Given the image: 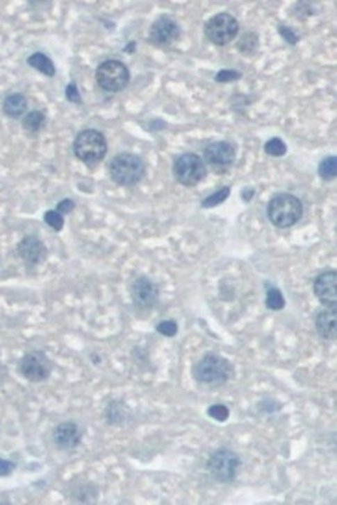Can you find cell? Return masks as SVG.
I'll list each match as a JSON object with an SVG mask.
<instances>
[{"label":"cell","mask_w":337,"mask_h":505,"mask_svg":"<svg viewBox=\"0 0 337 505\" xmlns=\"http://www.w3.org/2000/svg\"><path fill=\"white\" fill-rule=\"evenodd\" d=\"M302 212L304 206L299 197L287 194V192L273 196L267 206L270 223L275 228H280V230H287V228H292L293 224L299 223L302 218Z\"/></svg>","instance_id":"cell-1"},{"label":"cell","mask_w":337,"mask_h":505,"mask_svg":"<svg viewBox=\"0 0 337 505\" xmlns=\"http://www.w3.org/2000/svg\"><path fill=\"white\" fill-rule=\"evenodd\" d=\"M192 376L199 384L220 386L233 377V366L229 364L228 359L221 357L220 354L209 352L202 356L194 366Z\"/></svg>","instance_id":"cell-2"},{"label":"cell","mask_w":337,"mask_h":505,"mask_svg":"<svg viewBox=\"0 0 337 505\" xmlns=\"http://www.w3.org/2000/svg\"><path fill=\"white\" fill-rule=\"evenodd\" d=\"M73 150L78 160L93 169L105 159L108 144H106L105 135L98 130H83L74 138Z\"/></svg>","instance_id":"cell-3"},{"label":"cell","mask_w":337,"mask_h":505,"mask_svg":"<svg viewBox=\"0 0 337 505\" xmlns=\"http://www.w3.org/2000/svg\"><path fill=\"white\" fill-rule=\"evenodd\" d=\"M108 172L115 184L130 187L140 182L142 177L145 176V164L135 153L122 152L110 162Z\"/></svg>","instance_id":"cell-4"},{"label":"cell","mask_w":337,"mask_h":505,"mask_svg":"<svg viewBox=\"0 0 337 505\" xmlns=\"http://www.w3.org/2000/svg\"><path fill=\"white\" fill-rule=\"evenodd\" d=\"M97 83L101 89L118 93L125 89L130 83V71L122 61L108 59L103 61L97 69Z\"/></svg>","instance_id":"cell-5"},{"label":"cell","mask_w":337,"mask_h":505,"mask_svg":"<svg viewBox=\"0 0 337 505\" xmlns=\"http://www.w3.org/2000/svg\"><path fill=\"white\" fill-rule=\"evenodd\" d=\"M174 177L186 187H194L206 177V164L196 153H182L174 160Z\"/></svg>","instance_id":"cell-6"},{"label":"cell","mask_w":337,"mask_h":505,"mask_svg":"<svg viewBox=\"0 0 337 505\" xmlns=\"http://www.w3.org/2000/svg\"><path fill=\"white\" fill-rule=\"evenodd\" d=\"M240 31V24L231 14H216L206 22L204 34L214 46H226L233 41Z\"/></svg>","instance_id":"cell-7"},{"label":"cell","mask_w":337,"mask_h":505,"mask_svg":"<svg viewBox=\"0 0 337 505\" xmlns=\"http://www.w3.org/2000/svg\"><path fill=\"white\" fill-rule=\"evenodd\" d=\"M240 468V456L228 448H220L209 456L208 470L216 482L229 483L235 480Z\"/></svg>","instance_id":"cell-8"},{"label":"cell","mask_w":337,"mask_h":505,"mask_svg":"<svg viewBox=\"0 0 337 505\" xmlns=\"http://www.w3.org/2000/svg\"><path fill=\"white\" fill-rule=\"evenodd\" d=\"M53 370V364H51L49 357L46 356L41 350H31L26 356L22 357L21 364H19V373L22 377H26L31 382H42L51 376Z\"/></svg>","instance_id":"cell-9"},{"label":"cell","mask_w":337,"mask_h":505,"mask_svg":"<svg viewBox=\"0 0 337 505\" xmlns=\"http://www.w3.org/2000/svg\"><path fill=\"white\" fill-rule=\"evenodd\" d=\"M236 159V147L229 142H214L204 148L202 160L208 162L209 165L220 173H224L233 165Z\"/></svg>","instance_id":"cell-10"},{"label":"cell","mask_w":337,"mask_h":505,"mask_svg":"<svg viewBox=\"0 0 337 505\" xmlns=\"http://www.w3.org/2000/svg\"><path fill=\"white\" fill-rule=\"evenodd\" d=\"M181 35V27L170 17H161L150 26L149 41L157 47L170 46L176 42Z\"/></svg>","instance_id":"cell-11"},{"label":"cell","mask_w":337,"mask_h":505,"mask_svg":"<svg viewBox=\"0 0 337 505\" xmlns=\"http://www.w3.org/2000/svg\"><path fill=\"white\" fill-rule=\"evenodd\" d=\"M158 288L147 276H138L132 283V300L138 309L150 310L157 303Z\"/></svg>","instance_id":"cell-12"},{"label":"cell","mask_w":337,"mask_h":505,"mask_svg":"<svg viewBox=\"0 0 337 505\" xmlns=\"http://www.w3.org/2000/svg\"><path fill=\"white\" fill-rule=\"evenodd\" d=\"M336 280L337 275L336 271H324L315 278L314 282V293L317 300L322 303L324 307H332L337 305V290H336Z\"/></svg>","instance_id":"cell-13"},{"label":"cell","mask_w":337,"mask_h":505,"mask_svg":"<svg viewBox=\"0 0 337 505\" xmlns=\"http://www.w3.org/2000/svg\"><path fill=\"white\" fill-rule=\"evenodd\" d=\"M19 256L24 259V263L29 266H35V264L42 263L47 256L46 244L35 236H26L17 246Z\"/></svg>","instance_id":"cell-14"},{"label":"cell","mask_w":337,"mask_h":505,"mask_svg":"<svg viewBox=\"0 0 337 505\" xmlns=\"http://www.w3.org/2000/svg\"><path fill=\"white\" fill-rule=\"evenodd\" d=\"M53 440L58 448L61 450H73L81 443V429L73 421H65L54 428Z\"/></svg>","instance_id":"cell-15"},{"label":"cell","mask_w":337,"mask_h":505,"mask_svg":"<svg viewBox=\"0 0 337 505\" xmlns=\"http://www.w3.org/2000/svg\"><path fill=\"white\" fill-rule=\"evenodd\" d=\"M315 329L317 332L326 341H334L337 337V311L336 307L332 309H324L317 314L315 317Z\"/></svg>","instance_id":"cell-16"},{"label":"cell","mask_w":337,"mask_h":505,"mask_svg":"<svg viewBox=\"0 0 337 505\" xmlns=\"http://www.w3.org/2000/svg\"><path fill=\"white\" fill-rule=\"evenodd\" d=\"M2 110L7 117L21 118L24 113L27 112V98L21 93L9 94V96L3 100Z\"/></svg>","instance_id":"cell-17"},{"label":"cell","mask_w":337,"mask_h":505,"mask_svg":"<svg viewBox=\"0 0 337 505\" xmlns=\"http://www.w3.org/2000/svg\"><path fill=\"white\" fill-rule=\"evenodd\" d=\"M47 123V118L44 115V112H29L26 117L22 118V128L29 133H39L46 128Z\"/></svg>","instance_id":"cell-18"},{"label":"cell","mask_w":337,"mask_h":505,"mask_svg":"<svg viewBox=\"0 0 337 505\" xmlns=\"http://www.w3.org/2000/svg\"><path fill=\"white\" fill-rule=\"evenodd\" d=\"M27 62H29V65L33 66L34 69L41 71L42 74H46V76L53 78L54 74H56V68H54V62L51 61V59L47 58L46 54H42V53H34L33 56H31L29 59H27Z\"/></svg>","instance_id":"cell-19"},{"label":"cell","mask_w":337,"mask_h":505,"mask_svg":"<svg viewBox=\"0 0 337 505\" xmlns=\"http://www.w3.org/2000/svg\"><path fill=\"white\" fill-rule=\"evenodd\" d=\"M319 176L324 180H332L337 176V159L336 157H326L319 165Z\"/></svg>","instance_id":"cell-20"},{"label":"cell","mask_w":337,"mask_h":505,"mask_svg":"<svg viewBox=\"0 0 337 505\" xmlns=\"http://www.w3.org/2000/svg\"><path fill=\"white\" fill-rule=\"evenodd\" d=\"M238 49H240V53L253 54L256 49H258V35L253 33H247L243 35V39L238 42Z\"/></svg>","instance_id":"cell-21"},{"label":"cell","mask_w":337,"mask_h":505,"mask_svg":"<svg viewBox=\"0 0 337 505\" xmlns=\"http://www.w3.org/2000/svg\"><path fill=\"white\" fill-rule=\"evenodd\" d=\"M229 194H231V189L229 187H223L221 191L214 192V194H211L209 197H206L204 200H202L201 206L202 207H214V206H220V204H223L226 199H228Z\"/></svg>","instance_id":"cell-22"},{"label":"cell","mask_w":337,"mask_h":505,"mask_svg":"<svg viewBox=\"0 0 337 505\" xmlns=\"http://www.w3.org/2000/svg\"><path fill=\"white\" fill-rule=\"evenodd\" d=\"M267 307L270 310H281L285 307V298L283 295L280 293L279 288H268Z\"/></svg>","instance_id":"cell-23"},{"label":"cell","mask_w":337,"mask_h":505,"mask_svg":"<svg viewBox=\"0 0 337 505\" xmlns=\"http://www.w3.org/2000/svg\"><path fill=\"white\" fill-rule=\"evenodd\" d=\"M265 152L272 157H281L287 153V145H285V142L280 140V138H272V140H268L267 145H265Z\"/></svg>","instance_id":"cell-24"},{"label":"cell","mask_w":337,"mask_h":505,"mask_svg":"<svg viewBox=\"0 0 337 505\" xmlns=\"http://www.w3.org/2000/svg\"><path fill=\"white\" fill-rule=\"evenodd\" d=\"M44 221L47 226L53 228L54 231H61L63 226H65V218H63L61 212L58 211H47L44 216Z\"/></svg>","instance_id":"cell-25"},{"label":"cell","mask_w":337,"mask_h":505,"mask_svg":"<svg viewBox=\"0 0 337 505\" xmlns=\"http://www.w3.org/2000/svg\"><path fill=\"white\" fill-rule=\"evenodd\" d=\"M208 414L216 421H226L229 418V409L223 404H213L209 406Z\"/></svg>","instance_id":"cell-26"},{"label":"cell","mask_w":337,"mask_h":505,"mask_svg":"<svg viewBox=\"0 0 337 505\" xmlns=\"http://www.w3.org/2000/svg\"><path fill=\"white\" fill-rule=\"evenodd\" d=\"M177 329H179V327H177V323L174 320H165L157 325V332L165 335V337H174V335L177 334Z\"/></svg>","instance_id":"cell-27"},{"label":"cell","mask_w":337,"mask_h":505,"mask_svg":"<svg viewBox=\"0 0 337 505\" xmlns=\"http://www.w3.org/2000/svg\"><path fill=\"white\" fill-rule=\"evenodd\" d=\"M241 78L240 71H228L223 69L216 74V81L217 83H229V81H236Z\"/></svg>","instance_id":"cell-28"},{"label":"cell","mask_w":337,"mask_h":505,"mask_svg":"<svg viewBox=\"0 0 337 505\" xmlns=\"http://www.w3.org/2000/svg\"><path fill=\"white\" fill-rule=\"evenodd\" d=\"M66 98L69 101H73V103H81V98H79L78 88L74 83H71V85L66 88Z\"/></svg>","instance_id":"cell-29"},{"label":"cell","mask_w":337,"mask_h":505,"mask_svg":"<svg viewBox=\"0 0 337 505\" xmlns=\"http://www.w3.org/2000/svg\"><path fill=\"white\" fill-rule=\"evenodd\" d=\"M279 31H280V34L283 35V37H285V41L290 42V44H295V42L299 41V37H297L295 33H293L292 29H288L287 26H280V27H279Z\"/></svg>","instance_id":"cell-30"},{"label":"cell","mask_w":337,"mask_h":505,"mask_svg":"<svg viewBox=\"0 0 337 505\" xmlns=\"http://www.w3.org/2000/svg\"><path fill=\"white\" fill-rule=\"evenodd\" d=\"M73 209H74V203H73V200H71V199H65V200H61V203L58 204L56 211L61 212V214H69V212L73 211Z\"/></svg>","instance_id":"cell-31"},{"label":"cell","mask_w":337,"mask_h":505,"mask_svg":"<svg viewBox=\"0 0 337 505\" xmlns=\"http://www.w3.org/2000/svg\"><path fill=\"white\" fill-rule=\"evenodd\" d=\"M14 470V463L7 460H0V475H9Z\"/></svg>","instance_id":"cell-32"}]
</instances>
